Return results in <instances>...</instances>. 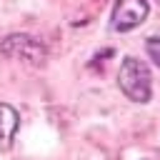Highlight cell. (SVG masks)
Here are the masks:
<instances>
[{
    "mask_svg": "<svg viewBox=\"0 0 160 160\" xmlns=\"http://www.w3.org/2000/svg\"><path fill=\"white\" fill-rule=\"evenodd\" d=\"M118 85L120 90L135 100V102H148L150 95H152V78H150V70L142 60L138 58H125L120 70H118Z\"/></svg>",
    "mask_w": 160,
    "mask_h": 160,
    "instance_id": "cell-1",
    "label": "cell"
},
{
    "mask_svg": "<svg viewBox=\"0 0 160 160\" xmlns=\"http://www.w3.org/2000/svg\"><path fill=\"white\" fill-rule=\"evenodd\" d=\"M0 52L10 60H20L25 65H35L40 68L48 58V48L32 38V35H25V32H12V35H5L0 40Z\"/></svg>",
    "mask_w": 160,
    "mask_h": 160,
    "instance_id": "cell-2",
    "label": "cell"
},
{
    "mask_svg": "<svg viewBox=\"0 0 160 160\" xmlns=\"http://www.w3.org/2000/svg\"><path fill=\"white\" fill-rule=\"evenodd\" d=\"M150 12L148 0H118L112 8V30L118 32H128L132 28H138Z\"/></svg>",
    "mask_w": 160,
    "mask_h": 160,
    "instance_id": "cell-3",
    "label": "cell"
},
{
    "mask_svg": "<svg viewBox=\"0 0 160 160\" xmlns=\"http://www.w3.org/2000/svg\"><path fill=\"white\" fill-rule=\"evenodd\" d=\"M18 128H20L18 110L12 105H8V102H0V152H8L10 150Z\"/></svg>",
    "mask_w": 160,
    "mask_h": 160,
    "instance_id": "cell-4",
    "label": "cell"
},
{
    "mask_svg": "<svg viewBox=\"0 0 160 160\" xmlns=\"http://www.w3.org/2000/svg\"><path fill=\"white\" fill-rule=\"evenodd\" d=\"M145 48H148V55L155 60V65H160V35H152L145 42Z\"/></svg>",
    "mask_w": 160,
    "mask_h": 160,
    "instance_id": "cell-5",
    "label": "cell"
}]
</instances>
